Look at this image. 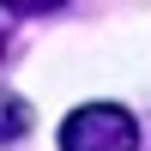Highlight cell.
<instances>
[{
    "label": "cell",
    "instance_id": "cell-1",
    "mask_svg": "<svg viewBox=\"0 0 151 151\" xmlns=\"http://www.w3.org/2000/svg\"><path fill=\"white\" fill-rule=\"evenodd\" d=\"M60 151H139V121L121 103H85L60 121Z\"/></svg>",
    "mask_w": 151,
    "mask_h": 151
},
{
    "label": "cell",
    "instance_id": "cell-2",
    "mask_svg": "<svg viewBox=\"0 0 151 151\" xmlns=\"http://www.w3.org/2000/svg\"><path fill=\"white\" fill-rule=\"evenodd\" d=\"M24 133H30V103L12 97V91H0V145L24 139Z\"/></svg>",
    "mask_w": 151,
    "mask_h": 151
},
{
    "label": "cell",
    "instance_id": "cell-3",
    "mask_svg": "<svg viewBox=\"0 0 151 151\" xmlns=\"http://www.w3.org/2000/svg\"><path fill=\"white\" fill-rule=\"evenodd\" d=\"M6 12H18V18H42V12H55V6H67V0H0Z\"/></svg>",
    "mask_w": 151,
    "mask_h": 151
}]
</instances>
